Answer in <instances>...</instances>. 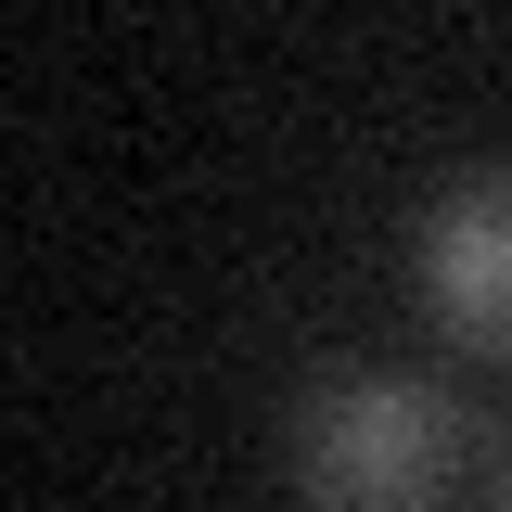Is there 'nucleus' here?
Returning <instances> with one entry per match:
<instances>
[{"label":"nucleus","mask_w":512,"mask_h":512,"mask_svg":"<svg viewBox=\"0 0 512 512\" xmlns=\"http://www.w3.org/2000/svg\"><path fill=\"white\" fill-rule=\"evenodd\" d=\"M461 474V397L423 372H320L295 397V500L308 512H423Z\"/></svg>","instance_id":"nucleus-1"},{"label":"nucleus","mask_w":512,"mask_h":512,"mask_svg":"<svg viewBox=\"0 0 512 512\" xmlns=\"http://www.w3.org/2000/svg\"><path fill=\"white\" fill-rule=\"evenodd\" d=\"M500 512H512V461H500Z\"/></svg>","instance_id":"nucleus-3"},{"label":"nucleus","mask_w":512,"mask_h":512,"mask_svg":"<svg viewBox=\"0 0 512 512\" xmlns=\"http://www.w3.org/2000/svg\"><path fill=\"white\" fill-rule=\"evenodd\" d=\"M410 282H423V320H436L448 346L512 359V154L500 167H461V180L423 205Z\"/></svg>","instance_id":"nucleus-2"}]
</instances>
